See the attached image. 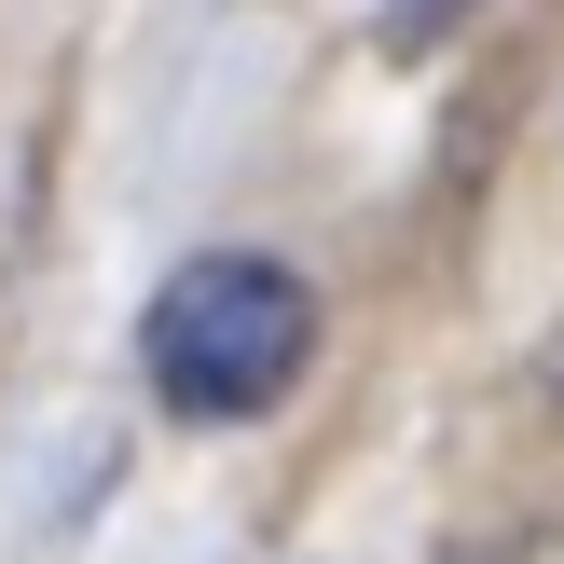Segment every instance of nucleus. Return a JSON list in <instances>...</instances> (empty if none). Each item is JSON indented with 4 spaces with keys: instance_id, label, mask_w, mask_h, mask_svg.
<instances>
[{
    "instance_id": "obj_1",
    "label": "nucleus",
    "mask_w": 564,
    "mask_h": 564,
    "mask_svg": "<svg viewBox=\"0 0 564 564\" xmlns=\"http://www.w3.org/2000/svg\"><path fill=\"white\" fill-rule=\"evenodd\" d=\"M317 358V290H303L275 248H193L180 275L138 317V372L180 427H248L275 413Z\"/></svg>"
},
{
    "instance_id": "obj_2",
    "label": "nucleus",
    "mask_w": 564,
    "mask_h": 564,
    "mask_svg": "<svg viewBox=\"0 0 564 564\" xmlns=\"http://www.w3.org/2000/svg\"><path fill=\"white\" fill-rule=\"evenodd\" d=\"M468 14H482V0H386V42H400V55H427L441 28H468Z\"/></svg>"
},
{
    "instance_id": "obj_3",
    "label": "nucleus",
    "mask_w": 564,
    "mask_h": 564,
    "mask_svg": "<svg viewBox=\"0 0 564 564\" xmlns=\"http://www.w3.org/2000/svg\"><path fill=\"white\" fill-rule=\"evenodd\" d=\"M551 386H564V345H551Z\"/></svg>"
}]
</instances>
